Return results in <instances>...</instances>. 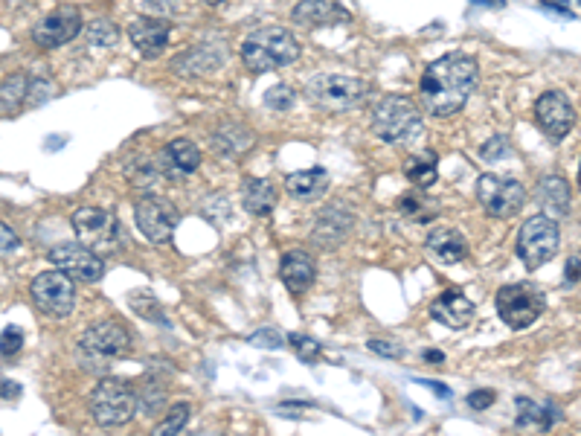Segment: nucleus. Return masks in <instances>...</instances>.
Masks as SVG:
<instances>
[{
	"instance_id": "2f4dec72",
	"label": "nucleus",
	"mask_w": 581,
	"mask_h": 436,
	"mask_svg": "<svg viewBox=\"0 0 581 436\" xmlns=\"http://www.w3.org/2000/svg\"><path fill=\"white\" fill-rule=\"evenodd\" d=\"M137 410L143 416H149V419H154L157 413H163L166 410V390L157 381L143 384V390L137 393Z\"/></svg>"
},
{
	"instance_id": "bb28decb",
	"label": "nucleus",
	"mask_w": 581,
	"mask_h": 436,
	"mask_svg": "<svg viewBox=\"0 0 581 436\" xmlns=\"http://www.w3.org/2000/svg\"><path fill=\"white\" fill-rule=\"evenodd\" d=\"M398 210H401V216L407 218V221H413V224H430V221H436V216H439L436 198L425 195V189L419 187L398 198Z\"/></svg>"
},
{
	"instance_id": "a211bd4d",
	"label": "nucleus",
	"mask_w": 581,
	"mask_h": 436,
	"mask_svg": "<svg viewBox=\"0 0 581 436\" xmlns=\"http://www.w3.org/2000/svg\"><path fill=\"white\" fill-rule=\"evenodd\" d=\"M294 24L306 27V30H320V27H335V24H346L349 12L343 6H337L335 0H300L291 12Z\"/></svg>"
},
{
	"instance_id": "9d476101",
	"label": "nucleus",
	"mask_w": 581,
	"mask_h": 436,
	"mask_svg": "<svg viewBox=\"0 0 581 436\" xmlns=\"http://www.w3.org/2000/svg\"><path fill=\"white\" fill-rule=\"evenodd\" d=\"M32 300L41 312L53 320H64L76 306V280L67 277L62 268L44 271L32 280Z\"/></svg>"
},
{
	"instance_id": "0eeeda50",
	"label": "nucleus",
	"mask_w": 581,
	"mask_h": 436,
	"mask_svg": "<svg viewBox=\"0 0 581 436\" xmlns=\"http://www.w3.org/2000/svg\"><path fill=\"white\" fill-rule=\"evenodd\" d=\"M547 312V294L529 282L503 285L497 291V314L509 329H529L541 314Z\"/></svg>"
},
{
	"instance_id": "dca6fc26",
	"label": "nucleus",
	"mask_w": 581,
	"mask_h": 436,
	"mask_svg": "<svg viewBox=\"0 0 581 436\" xmlns=\"http://www.w3.org/2000/svg\"><path fill=\"white\" fill-rule=\"evenodd\" d=\"M352 224H355L352 210L343 207V204H332V207H326V210L317 216V221H314L311 242H317L323 250H335L337 245L349 236Z\"/></svg>"
},
{
	"instance_id": "5701e85b",
	"label": "nucleus",
	"mask_w": 581,
	"mask_h": 436,
	"mask_svg": "<svg viewBox=\"0 0 581 436\" xmlns=\"http://www.w3.org/2000/svg\"><path fill=\"white\" fill-rule=\"evenodd\" d=\"M160 163H163V169L172 178H186V175H192L201 166V152H198V146L192 140L181 137V140H172V143L163 146Z\"/></svg>"
},
{
	"instance_id": "e433bc0d",
	"label": "nucleus",
	"mask_w": 581,
	"mask_h": 436,
	"mask_svg": "<svg viewBox=\"0 0 581 436\" xmlns=\"http://www.w3.org/2000/svg\"><path fill=\"white\" fill-rule=\"evenodd\" d=\"M294 99H297L294 88L285 85V82H279V85H274V88L265 94V105L274 108V111H291V108H294Z\"/></svg>"
},
{
	"instance_id": "473e14b6",
	"label": "nucleus",
	"mask_w": 581,
	"mask_h": 436,
	"mask_svg": "<svg viewBox=\"0 0 581 436\" xmlns=\"http://www.w3.org/2000/svg\"><path fill=\"white\" fill-rule=\"evenodd\" d=\"M157 178H160V163H154L149 157H140V160H134V163L128 166V181H131V187L154 189Z\"/></svg>"
},
{
	"instance_id": "f8f14e48",
	"label": "nucleus",
	"mask_w": 581,
	"mask_h": 436,
	"mask_svg": "<svg viewBox=\"0 0 581 436\" xmlns=\"http://www.w3.org/2000/svg\"><path fill=\"white\" fill-rule=\"evenodd\" d=\"M73 230H76V239L85 245V248L96 250V253H108V250L117 248V239H120V224L117 218L99 207H79L73 218H70Z\"/></svg>"
},
{
	"instance_id": "412c9836",
	"label": "nucleus",
	"mask_w": 581,
	"mask_h": 436,
	"mask_svg": "<svg viewBox=\"0 0 581 436\" xmlns=\"http://www.w3.org/2000/svg\"><path fill=\"white\" fill-rule=\"evenodd\" d=\"M425 248L436 262H445V265H457L468 256V242L454 227H433Z\"/></svg>"
},
{
	"instance_id": "b1692460",
	"label": "nucleus",
	"mask_w": 581,
	"mask_h": 436,
	"mask_svg": "<svg viewBox=\"0 0 581 436\" xmlns=\"http://www.w3.org/2000/svg\"><path fill=\"white\" fill-rule=\"evenodd\" d=\"M210 143H213V149L221 157H242L245 152L253 149L256 137H253V131H250L247 125L224 123L215 128Z\"/></svg>"
},
{
	"instance_id": "c9c22d12",
	"label": "nucleus",
	"mask_w": 581,
	"mask_h": 436,
	"mask_svg": "<svg viewBox=\"0 0 581 436\" xmlns=\"http://www.w3.org/2000/svg\"><path fill=\"white\" fill-rule=\"evenodd\" d=\"M285 341L291 343V349L300 355V361H306V364H314L317 358H320V352H323V346L320 341H314L311 335H303V332H294L291 338H285Z\"/></svg>"
},
{
	"instance_id": "8fccbe9b",
	"label": "nucleus",
	"mask_w": 581,
	"mask_h": 436,
	"mask_svg": "<svg viewBox=\"0 0 581 436\" xmlns=\"http://www.w3.org/2000/svg\"><path fill=\"white\" fill-rule=\"evenodd\" d=\"M204 3H210V6H218V3H224V0H204Z\"/></svg>"
},
{
	"instance_id": "aec40b11",
	"label": "nucleus",
	"mask_w": 581,
	"mask_h": 436,
	"mask_svg": "<svg viewBox=\"0 0 581 436\" xmlns=\"http://www.w3.org/2000/svg\"><path fill=\"white\" fill-rule=\"evenodd\" d=\"M430 317L439 320L442 326L451 329H465L474 317V303L459 294V291H442L433 303H430Z\"/></svg>"
},
{
	"instance_id": "37998d69",
	"label": "nucleus",
	"mask_w": 581,
	"mask_h": 436,
	"mask_svg": "<svg viewBox=\"0 0 581 436\" xmlns=\"http://www.w3.org/2000/svg\"><path fill=\"white\" fill-rule=\"evenodd\" d=\"M494 399H497L494 390H474V393L468 396V407H471V410H489V407L494 405Z\"/></svg>"
},
{
	"instance_id": "f704fd0d",
	"label": "nucleus",
	"mask_w": 581,
	"mask_h": 436,
	"mask_svg": "<svg viewBox=\"0 0 581 436\" xmlns=\"http://www.w3.org/2000/svg\"><path fill=\"white\" fill-rule=\"evenodd\" d=\"M117 38H120V30L114 27V21L99 18L88 27V44H93V47H114Z\"/></svg>"
},
{
	"instance_id": "9b49d317",
	"label": "nucleus",
	"mask_w": 581,
	"mask_h": 436,
	"mask_svg": "<svg viewBox=\"0 0 581 436\" xmlns=\"http://www.w3.org/2000/svg\"><path fill=\"white\" fill-rule=\"evenodd\" d=\"M134 221L140 227V233L154 242V245H169L175 239V230H178V210L163 198V195H154L146 192L137 204H134Z\"/></svg>"
},
{
	"instance_id": "ea45409f",
	"label": "nucleus",
	"mask_w": 581,
	"mask_h": 436,
	"mask_svg": "<svg viewBox=\"0 0 581 436\" xmlns=\"http://www.w3.org/2000/svg\"><path fill=\"white\" fill-rule=\"evenodd\" d=\"M250 343L253 346H268V349H282L285 346V338L276 332V329H259L250 335Z\"/></svg>"
},
{
	"instance_id": "ddd939ff",
	"label": "nucleus",
	"mask_w": 581,
	"mask_h": 436,
	"mask_svg": "<svg viewBox=\"0 0 581 436\" xmlns=\"http://www.w3.org/2000/svg\"><path fill=\"white\" fill-rule=\"evenodd\" d=\"M79 30H82V12H79V6L62 3V6H56L53 12H47L35 24L32 41L38 47H44V50H56V47L67 44V41H73L79 35Z\"/></svg>"
},
{
	"instance_id": "1a4fd4ad",
	"label": "nucleus",
	"mask_w": 581,
	"mask_h": 436,
	"mask_svg": "<svg viewBox=\"0 0 581 436\" xmlns=\"http://www.w3.org/2000/svg\"><path fill=\"white\" fill-rule=\"evenodd\" d=\"M477 201L491 218H512L526 204V187L509 175H480Z\"/></svg>"
},
{
	"instance_id": "c03bdc74",
	"label": "nucleus",
	"mask_w": 581,
	"mask_h": 436,
	"mask_svg": "<svg viewBox=\"0 0 581 436\" xmlns=\"http://www.w3.org/2000/svg\"><path fill=\"white\" fill-rule=\"evenodd\" d=\"M547 9H555L561 18H573V9H570V0H541Z\"/></svg>"
},
{
	"instance_id": "f257e3e1",
	"label": "nucleus",
	"mask_w": 581,
	"mask_h": 436,
	"mask_svg": "<svg viewBox=\"0 0 581 436\" xmlns=\"http://www.w3.org/2000/svg\"><path fill=\"white\" fill-rule=\"evenodd\" d=\"M480 85V67L471 56L451 53L430 64L422 76V105L433 117H454Z\"/></svg>"
},
{
	"instance_id": "cd10ccee",
	"label": "nucleus",
	"mask_w": 581,
	"mask_h": 436,
	"mask_svg": "<svg viewBox=\"0 0 581 436\" xmlns=\"http://www.w3.org/2000/svg\"><path fill=\"white\" fill-rule=\"evenodd\" d=\"M538 201L547 210V216H567L570 213V187L564 178L550 175L538 184Z\"/></svg>"
},
{
	"instance_id": "4468645a",
	"label": "nucleus",
	"mask_w": 581,
	"mask_h": 436,
	"mask_svg": "<svg viewBox=\"0 0 581 436\" xmlns=\"http://www.w3.org/2000/svg\"><path fill=\"white\" fill-rule=\"evenodd\" d=\"M47 256L56 268H62L76 282H96L105 277V262L96 256V250L85 248L82 242H62L50 248Z\"/></svg>"
},
{
	"instance_id": "a18cd8bd",
	"label": "nucleus",
	"mask_w": 581,
	"mask_h": 436,
	"mask_svg": "<svg viewBox=\"0 0 581 436\" xmlns=\"http://www.w3.org/2000/svg\"><path fill=\"white\" fill-rule=\"evenodd\" d=\"M21 396V384H15V381H0V399H18Z\"/></svg>"
},
{
	"instance_id": "2eb2a0df",
	"label": "nucleus",
	"mask_w": 581,
	"mask_h": 436,
	"mask_svg": "<svg viewBox=\"0 0 581 436\" xmlns=\"http://www.w3.org/2000/svg\"><path fill=\"white\" fill-rule=\"evenodd\" d=\"M535 120L552 140H564L576 125V111L561 91H547L535 102Z\"/></svg>"
},
{
	"instance_id": "393cba45",
	"label": "nucleus",
	"mask_w": 581,
	"mask_h": 436,
	"mask_svg": "<svg viewBox=\"0 0 581 436\" xmlns=\"http://www.w3.org/2000/svg\"><path fill=\"white\" fill-rule=\"evenodd\" d=\"M242 204L250 216H271L276 207V189L265 178H247L242 184Z\"/></svg>"
},
{
	"instance_id": "09e8293b",
	"label": "nucleus",
	"mask_w": 581,
	"mask_h": 436,
	"mask_svg": "<svg viewBox=\"0 0 581 436\" xmlns=\"http://www.w3.org/2000/svg\"><path fill=\"white\" fill-rule=\"evenodd\" d=\"M428 387H433V390H436V393H439V396H442V399H448V396H451V393H448V390H445V384H439V381H430Z\"/></svg>"
},
{
	"instance_id": "79ce46f5",
	"label": "nucleus",
	"mask_w": 581,
	"mask_h": 436,
	"mask_svg": "<svg viewBox=\"0 0 581 436\" xmlns=\"http://www.w3.org/2000/svg\"><path fill=\"white\" fill-rule=\"evenodd\" d=\"M18 248H21L18 233H15L9 224H3V221H0V256H9V253H15Z\"/></svg>"
},
{
	"instance_id": "3c124183",
	"label": "nucleus",
	"mask_w": 581,
	"mask_h": 436,
	"mask_svg": "<svg viewBox=\"0 0 581 436\" xmlns=\"http://www.w3.org/2000/svg\"><path fill=\"white\" fill-rule=\"evenodd\" d=\"M579 187H581V163H579Z\"/></svg>"
},
{
	"instance_id": "49530a36",
	"label": "nucleus",
	"mask_w": 581,
	"mask_h": 436,
	"mask_svg": "<svg viewBox=\"0 0 581 436\" xmlns=\"http://www.w3.org/2000/svg\"><path fill=\"white\" fill-rule=\"evenodd\" d=\"M579 277H581V262L579 259H570V262L564 265V280L576 282Z\"/></svg>"
},
{
	"instance_id": "39448f33",
	"label": "nucleus",
	"mask_w": 581,
	"mask_h": 436,
	"mask_svg": "<svg viewBox=\"0 0 581 436\" xmlns=\"http://www.w3.org/2000/svg\"><path fill=\"white\" fill-rule=\"evenodd\" d=\"M306 96L323 111H352L367 102L369 85L358 76L343 73H320L308 79Z\"/></svg>"
},
{
	"instance_id": "c756f323",
	"label": "nucleus",
	"mask_w": 581,
	"mask_h": 436,
	"mask_svg": "<svg viewBox=\"0 0 581 436\" xmlns=\"http://www.w3.org/2000/svg\"><path fill=\"white\" fill-rule=\"evenodd\" d=\"M515 428L520 431H532V434H544L552 428L550 407L538 405L532 399H518V416H515Z\"/></svg>"
},
{
	"instance_id": "de8ad7c7",
	"label": "nucleus",
	"mask_w": 581,
	"mask_h": 436,
	"mask_svg": "<svg viewBox=\"0 0 581 436\" xmlns=\"http://www.w3.org/2000/svg\"><path fill=\"white\" fill-rule=\"evenodd\" d=\"M425 361H436V364H439V361H445V355H442V352H436V349H428V352H425Z\"/></svg>"
},
{
	"instance_id": "7c9ffc66",
	"label": "nucleus",
	"mask_w": 581,
	"mask_h": 436,
	"mask_svg": "<svg viewBox=\"0 0 581 436\" xmlns=\"http://www.w3.org/2000/svg\"><path fill=\"white\" fill-rule=\"evenodd\" d=\"M30 96V79L27 73H12L0 82V111H15Z\"/></svg>"
},
{
	"instance_id": "6e6552de",
	"label": "nucleus",
	"mask_w": 581,
	"mask_h": 436,
	"mask_svg": "<svg viewBox=\"0 0 581 436\" xmlns=\"http://www.w3.org/2000/svg\"><path fill=\"white\" fill-rule=\"evenodd\" d=\"M558 242H561V233H558L555 218L547 216V213H538V216L526 218L523 227H520L518 256L529 271H538L541 265H547L558 253Z\"/></svg>"
},
{
	"instance_id": "423d86ee",
	"label": "nucleus",
	"mask_w": 581,
	"mask_h": 436,
	"mask_svg": "<svg viewBox=\"0 0 581 436\" xmlns=\"http://www.w3.org/2000/svg\"><path fill=\"white\" fill-rule=\"evenodd\" d=\"M91 416L102 428H123L137 416V393L123 378H102L91 393Z\"/></svg>"
},
{
	"instance_id": "c85d7f7f",
	"label": "nucleus",
	"mask_w": 581,
	"mask_h": 436,
	"mask_svg": "<svg viewBox=\"0 0 581 436\" xmlns=\"http://www.w3.org/2000/svg\"><path fill=\"white\" fill-rule=\"evenodd\" d=\"M404 175H407V181H410L413 187L428 189L430 184L436 181V175H439V155H436V152L410 155L407 157V163H404Z\"/></svg>"
},
{
	"instance_id": "a19ab883",
	"label": "nucleus",
	"mask_w": 581,
	"mask_h": 436,
	"mask_svg": "<svg viewBox=\"0 0 581 436\" xmlns=\"http://www.w3.org/2000/svg\"><path fill=\"white\" fill-rule=\"evenodd\" d=\"M483 160H500V157H509V140L506 137H491L489 143L480 149Z\"/></svg>"
},
{
	"instance_id": "72a5a7b5",
	"label": "nucleus",
	"mask_w": 581,
	"mask_h": 436,
	"mask_svg": "<svg viewBox=\"0 0 581 436\" xmlns=\"http://www.w3.org/2000/svg\"><path fill=\"white\" fill-rule=\"evenodd\" d=\"M189 416H192V407L181 402V405L169 407L166 419L154 425V434L157 436H169V434H181L186 425H189Z\"/></svg>"
},
{
	"instance_id": "6ab92c4d",
	"label": "nucleus",
	"mask_w": 581,
	"mask_h": 436,
	"mask_svg": "<svg viewBox=\"0 0 581 436\" xmlns=\"http://www.w3.org/2000/svg\"><path fill=\"white\" fill-rule=\"evenodd\" d=\"M279 277H282L288 291L306 294L308 288L314 285V280H317V265H314V259L308 256L306 250H291L279 262Z\"/></svg>"
},
{
	"instance_id": "4be33fe9",
	"label": "nucleus",
	"mask_w": 581,
	"mask_h": 436,
	"mask_svg": "<svg viewBox=\"0 0 581 436\" xmlns=\"http://www.w3.org/2000/svg\"><path fill=\"white\" fill-rule=\"evenodd\" d=\"M285 189L291 198L303 201V204H311L317 198L326 195L329 189V172L323 166H311V169H300V172H291L285 178Z\"/></svg>"
},
{
	"instance_id": "7ed1b4c3",
	"label": "nucleus",
	"mask_w": 581,
	"mask_h": 436,
	"mask_svg": "<svg viewBox=\"0 0 581 436\" xmlns=\"http://www.w3.org/2000/svg\"><path fill=\"white\" fill-rule=\"evenodd\" d=\"M300 59V41L285 27H262L242 44V64L250 73H268Z\"/></svg>"
},
{
	"instance_id": "f03ea898",
	"label": "nucleus",
	"mask_w": 581,
	"mask_h": 436,
	"mask_svg": "<svg viewBox=\"0 0 581 436\" xmlns=\"http://www.w3.org/2000/svg\"><path fill=\"white\" fill-rule=\"evenodd\" d=\"M131 346H134L131 332L114 320H105V323H93L91 329L82 332V338L76 343V358L85 370L105 373L114 361H123L131 355Z\"/></svg>"
},
{
	"instance_id": "20e7f679",
	"label": "nucleus",
	"mask_w": 581,
	"mask_h": 436,
	"mask_svg": "<svg viewBox=\"0 0 581 436\" xmlns=\"http://www.w3.org/2000/svg\"><path fill=\"white\" fill-rule=\"evenodd\" d=\"M372 131L378 140L393 146H410L422 134V114L407 96H384L372 108Z\"/></svg>"
},
{
	"instance_id": "f3484780",
	"label": "nucleus",
	"mask_w": 581,
	"mask_h": 436,
	"mask_svg": "<svg viewBox=\"0 0 581 436\" xmlns=\"http://www.w3.org/2000/svg\"><path fill=\"white\" fill-rule=\"evenodd\" d=\"M169 35H172V24L163 21V18H154V15L137 18V21L128 27L131 44H134V47L140 50V56H146V59H157V56L169 47Z\"/></svg>"
},
{
	"instance_id": "58836bf2",
	"label": "nucleus",
	"mask_w": 581,
	"mask_h": 436,
	"mask_svg": "<svg viewBox=\"0 0 581 436\" xmlns=\"http://www.w3.org/2000/svg\"><path fill=\"white\" fill-rule=\"evenodd\" d=\"M369 349L375 352V355H384V358H404V346L393 338H375V341H369Z\"/></svg>"
},
{
	"instance_id": "a878e982",
	"label": "nucleus",
	"mask_w": 581,
	"mask_h": 436,
	"mask_svg": "<svg viewBox=\"0 0 581 436\" xmlns=\"http://www.w3.org/2000/svg\"><path fill=\"white\" fill-rule=\"evenodd\" d=\"M224 44L221 47H215V44H201V47H192L189 53H184L181 59H178V73H184V76H201V73H210L215 70L218 64H224Z\"/></svg>"
},
{
	"instance_id": "603ef678",
	"label": "nucleus",
	"mask_w": 581,
	"mask_h": 436,
	"mask_svg": "<svg viewBox=\"0 0 581 436\" xmlns=\"http://www.w3.org/2000/svg\"><path fill=\"white\" fill-rule=\"evenodd\" d=\"M483 3H494V0H483Z\"/></svg>"
},
{
	"instance_id": "4c0bfd02",
	"label": "nucleus",
	"mask_w": 581,
	"mask_h": 436,
	"mask_svg": "<svg viewBox=\"0 0 581 436\" xmlns=\"http://www.w3.org/2000/svg\"><path fill=\"white\" fill-rule=\"evenodd\" d=\"M21 346H24V332L18 326H6L3 335H0V355L9 358V355L21 352Z\"/></svg>"
},
{
	"instance_id": "864d4df0",
	"label": "nucleus",
	"mask_w": 581,
	"mask_h": 436,
	"mask_svg": "<svg viewBox=\"0 0 581 436\" xmlns=\"http://www.w3.org/2000/svg\"><path fill=\"white\" fill-rule=\"evenodd\" d=\"M579 6H581V0H579Z\"/></svg>"
}]
</instances>
